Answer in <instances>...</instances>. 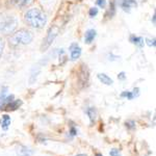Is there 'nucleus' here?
Masks as SVG:
<instances>
[{
    "mask_svg": "<svg viewBox=\"0 0 156 156\" xmlns=\"http://www.w3.org/2000/svg\"><path fill=\"white\" fill-rule=\"evenodd\" d=\"M24 18L27 24L34 28H43L47 23V17L45 12L37 7L28 9L25 14Z\"/></svg>",
    "mask_w": 156,
    "mask_h": 156,
    "instance_id": "1",
    "label": "nucleus"
},
{
    "mask_svg": "<svg viewBox=\"0 0 156 156\" xmlns=\"http://www.w3.org/2000/svg\"><path fill=\"white\" fill-rule=\"evenodd\" d=\"M17 25H18V19L16 16L9 14L0 15V32L1 34H11L16 29Z\"/></svg>",
    "mask_w": 156,
    "mask_h": 156,
    "instance_id": "2",
    "label": "nucleus"
},
{
    "mask_svg": "<svg viewBox=\"0 0 156 156\" xmlns=\"http://www.w3.org/2000/svg\"><path fill=\"white\" fill-rule=\"evenodd\" d=\"M32 40H34V34L31 31L27 29H20L11 37L9 43L14 46H20V45L30 44Z\"/></svg>",
    "mask_w": 156,
    "mask_h": 156,
    "instance_id": "3",
    "label": "nucleus"
},
{
    "mask_svg": "<svg viewBox=\"0 0 156 156\" xmlns=\"http://www.w3.org/2000/svg\"><path fill=\"white\" fill-rule=\"evenodd\" d=\"M57 32H58V29H57V27H52V28H50V30L48 31V34H47L46 39L44 40V44H43V51H45L46 49H48L50 47V45L52 44V42L54 41V39L57 36Z\"/></svg>",
    "mask_w": 156,
    "mask_h": 156,
    "instance_id": "4",
    "label": "nucleus"
},
{
    "mask_svg": "<svg viewBox=\"0 0 156 156\" xmlns=\"http://www.w3.org/2000/svg\"><path fill=\"white\" fill-rule=\"evenodd\" d=\"M70 55H71V59L72 60H76L80 57L81 55V48L77 43H72L70 45Z\"/></svg>",
    "mask_w": 156,
    "mask_h": 156,
    "instance_id": "5",
    "label": "nucleus"
},
{
    "mask_svg": "<svg viewBox=\"0 0 156 156\" xmlns=\"http://www.w3.org/2000/svg\"><path fill=\"white\" fill-rule=\"evenodd\" d=\"M119 5L121 6V9H123V11L129 12L130 9L136 7L137 3L135 0H119Z\"/></svg>",
    "mask_w": 156,
    "mask_h": 156,
    "instance_id": "6",
    "label": "nucleus"
},
{
    "mask_svg": "<svg viewBox=\"0 0 156 156\" xmlns=\"http://www.w3.org/2000/svg\"><path fill=\"white\" fill-rule=\"evenodd\" d=\"M97 36V32L95 29H87L85 31V34H84V42L87 44H90L93 41L95 40V37Z\"/></svg>",
    "mask_w": 156,
    "mask_h": 156,
    "instance_id": "7",
    "label": "nucleus"
},
{
    "mask_svg": "<svg viewBox=\"0 0 156 156\" xmlns=\"http://www.w3.org/2000/svg\"><path fill=\"white\" fill-rule=\"evenodd\" d=\"M11 122H12V119L9 115H3L0 119V126L3 130H7L11 125Z\"/></svg>",
    "mask_w": 156,
    "mask_h": 156,
    "instance_id": "8",
    "label": "nucleus"
},
{
    "mask_svg": "<svg viewBox=\"0 0 156 156\" xmlns=\"http://www.w3.org/2000/svg\"><path fill=\"white\" fill-rule=\"evenodd\" d=\"M19 156H32L34 154V151H32L30 148L26 147V146H20L18 148V151H17Z\"/></svg>",
    "mask_w": 156,
    "mask_h": 156,
    "instance_id": "9",
    "label": "nucleus"
},
{
    "mask_svg": "<svg viewBox=\"0 0 156 156\" xmlns=\"http://www.w3.org/2000/svg\"><path fill=\"white\" fill-rule=\"evenodd\" d=\"M21 104H22V102L20 101V100H12V102H9V104H6L5 106H4L3 109L7 110V112H9V110H16L17 108H19V106Z\"/></svg>",
    "mask_w": 156,
    "mask_h": 156,
    "instance_id": "10",
    "label": "nucleus"
},
{
    "mask_svg": "<svg viewBox=\"0 0 156 156\" xmlns=\"http://www.w3.org/2000/svg\"><path fill=\"white\" fill-rule=\"evenodd\" d=\"M98 79H99L102 83H104L106 85H112V83H114V80L108 76V75L104 74V73H100V74H98Z\"/></svg>",
    "mask_w": 156,
    "mask_h": 156,
    "instance_id": "11",
    "label": "nucleus"
},
{
    "mask_svg": "<svg viewBox=\"0 0 156 156\" xmlns=\"http://www.w3.org/2000/svg\"><path fill=\"white\" fill-rule=\"evenodd\" d=\"M130 42L133 43L134 45H136V46L140 47V48L144 46V39H143L142 37L131 36V37H130Z\"/></svg>",
    "mask_w": 156,
    "mask_h": 156,
    "instance_id": "12",
    "label": "nucleus"
},
{
    "mask_svg": "<svg viewBox=\"0 0 156 156\" xmlns=\"http://www.w3.org/2000/svg\"><path fill=\"white\" fill-rule=\"evenodd\" d=\"M31 2H32V0H12V3L19 7L27 6V5H29Z\"/></svg>",
    "mask_w": 156,
    "mask_h": 156,
    "instance_id": "13",
    "label": "nucleus"
},
{
    "mask_svg": "<svg viewBox=\"0 0 156 156\" xmlns=\"http://www.w3.org/2000/svg\"><path fill=\"white\" fill-rule=\"evenodd\" d=\"M87 115H89L90 122H94L95 120H96V115H97V112L96 109H95L94 107H90L87 109Z\"/></svg>",
    "mask_w": 156,
    "mask_h": 156,
    "instance_id": "14",
    "label": "nucleus"
},
{
    "mask_svg": "<svg viewBox=\"0 0 156 156\" xmlns=\"http://www.w3.org/2000/svg\"><path fill=\"white\" fill-rule=\"evenodd\" d=\"M39 74H40V69H39V68H37V71H36V69L32 70L31 75H30V77H29V83L30 84H34V82H36L37 78V76H39Z\"/></svg>",
    "mask_w": 156,
    "mask_h": 156,
    "instance_id": "15",
    "label": "nucleus"
},
{
    "mask_svg": "<svg viewBox=\"0 0 156 156\" xmlns=\"http://www.w3.org/2000/svg\"><path fill=\"white\" fill-rule=\"evenodd\" d=\"M121 97L122 98H127L128 100H132L134 98V95H133L132 92H129V90H125L121 94Z\"/></svg>",
    "mask_w": 156,
    "mask_h": 156,
    "instance_id": "16",
    "label": "nucleus"
},
{
    "mask_svg": "<svg viewBox=\"0 0 156 156\" xmlns=\"http://www.w3.org/2000/svg\"><path fill=\"white\" fill-rule=\"evenodd\" d=\"M97 14H98V9H97V7H92V9H90V12H89V15H90V18H94V17H96Z\"/></svg>",
    "mask_w": 156,
    "mask_h": 156,
    "instance_id": "17",
    "label": "nucleus"
},
{
    "mask_svg": "<svg viewBox=\"0 0 156 156\" xmlns=\"http://www.w3.org/2000/svg\"><path fill=\"white\" fill-rule=\"evenodd\" d=\"M6 94H7V87H4L3 89H2L1 93H0V100H2L4 97H6Z\"/></svg>",
    "mask_w": 156,
    "mask_h": 156,
    "instance_id": "18",
    "label": "nucleus"
},
{
    "mask_svg": "<svg viewBox=\"0 0 156 156\" xmlns=\"http://www.w3.org/2000/svg\"><path fill=\"white\" fill-rule=\"evenodd\" d=\"M126 127L128 128V129H133V128L135 127V123L133 122V121H128V122H126Z\"/></svg>",
    "mask_w": 156,
    "mask_h": 156,
    "instance_id": "19",
    "label": "nucleus"
},
{
    "mask_svg": "<svg viewBox=\"0 0 156 156\" xmlns=\"http://www.w3.org/2000/svg\"><path fill=\"white\" fill-rule=\"evenodd\" d=\"M97 5L100 6V7H105V5H106V0H97L96 1Z\"/></svg>",
    "mask_w": 156,
    "mask_h": 156,
    "instance_id": "20",
    "label": "nucleus"
},
{
    "mask_svg": "<svg viewBox=\"0 0 156 156\" xmlns=\"http://www.w3.org/2000/svg\"><path fill=\"white\" fill-rule=\"evenodd\" d=\"M3 49H4V41H3V39L0 37V57H1V55H2Z\"/></svg>",
    "mask_w": 156,
    "mask_h": 156,
    "instance_id": "21",
    "label": "nucleus"
},
{
    "mask_svg": "<svg viewBox=\"0 0 156 156\" xmlns=\"http://www.w3.org/2000/svg\"><path fill=\"white\" fill-rule=\"evenodd\" d=\"M109 154H110V156H121V155H120L119 150H117V149H112V150H110Z\"/></svg>",
    "mask_w": 156,
    "mask_h": 156,
    "instance_id": "22",
    "label": "nucleus"
},
{
    "mask_svg": "<svg viewBox=\"0 0 156 156\" xmlns=\"http://www.w3.org/2000/svg\"><path fill=\"white\" fill-rule=\"evenodd\" d=\"M146 42H147V44L149 45L150 47L151 46L155 47V39H153L152 41H151V40H149V39H147V40H146Z\"/></svg>",
    "mask_w": 156,
    "mask_h": 156,
    "instance_id": "23",
    "label": "nucleus"
},
{
    "mask_svg": "<svg viewBox=\"0 0 156 156\" xmlns=\"http://www.w3.org/2000/svg\"><path fill=\"white\" fill-rule=\"evenodd\" d=\"M70 133H71L72 136H75V135L77 134V130L75 129L74 127H71V129H70Z\"/></svg>",
    "mask_w": 156,
    "mask_h": 156,
    "instance_id": "24",
    "label": "nucleus"
},
{
    "mask_svg": "<svg viewBox=\"0 0 156 156\" xmlns=\"http://www.w3.org/2000/svg\"><path fill=\"white\" fill-rule=\"evenodd\" d=\"M118 78L119 79H121V80H124L125 78H126V76H125V73L124 72H121L119 75H118Z\"/></svg>",
    "mask_w": 156,
    "mask_h": 156,
    "instance_id": "25",
    "label": "nucleus"
},
{
    "mask_svg": "<svg viewBox=\"0 0 156 156\" xmlns=\"http://www.w3.org/2000/svg\"><path fill=\"white\" fill-rule=\"evenodd\" d=\"M153 24H155V15L153 16Z\"/></svg>",
    "mask_w": 156,
    "mask_h": 156,
    "instance_id": "26",
    "label": "nucleus"
},
{
    "mask_svg": "<svg viewBox=\"0 0 156 156\" xmlns=\"http://www.w3.org/2000/svg\"><path fill=\"white\" fill-rule=\"evenodd\" d=\"M76 156H87V155H85V154H78Z\"/></svg>",
    "mask_w": 156,
    "mask_h": 156,
    "instance_id": "27",
    "label": "nucleus"
},
{
    "mask_svg": "<svg viewBox=\"0 0 156 156\" xmlns=\"http://www.w3.org/2000/svg\"><path fill=\"white\" fill-rule=\"evenodd\" d=\"M96 156H103V155H102V154H100V153H98V154H97Z\"/></svg>",
    "mask_w": 156,
    "mask_h": 156,
    "instance_id": "28",
    "label": "nucleus"
}]
</instances>
